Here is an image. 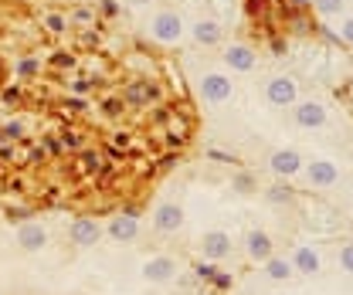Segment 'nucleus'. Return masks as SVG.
<instances>
[{"label": "nucleus", "instance_id": "nucleus-26", "mask_svg": "<svg viewBox=\"0 0 353 295\" xmlns=\"http://www.w3.org/2000/svg\"><path fill=\"white\" fill-rule=\"evenodd\" d=\"M58 136H61V143H65V153H68V150H85V132L65 129V132H58Z\"/></svg>", "mask_w": 353, "mask_h": 295}, {"label": "nucleus", "instance_id": "nucleus-24", "mask_svg": "<svg viewBox=\"0 0 353 295\" xmlns=\"http://www.w3.org/2000/svg\"><path fill=\"white\" fill-rule=\"evenodd\" d=\"M123 112H126L123 95H109V99H102V116H105V119H119Z\"/></svg>", "mask_w": 353, "mask_h": 295}, {"label": "nucleus", "instance_id": "nucleus-16", "mask_svg": "<svg viewBox=\"0 0 353 295\" xmlns=\"http://www.w3.org/2000/svg\"><path fill=\"white\" fill-rule=\"evenodd\" d=\"M245 252L252 261H265L268 254H275V245H272V238L265 234V231H248V238H245Z\"/></svg>", "mask_w": 353, "mask_h": 295}, {"label": "nucleus", "instance_id": "nucleus-48", "mask_svg": "<svg viewBox=\"0 0 353 295\" xmlns=\"http://www.w3.org/2000/svg\"><path fill=\"white\" fill-rule=\"evenodd\" d=\"M0 143H7V139H3V129H0Z\"/></svg>", "mask_w": 353, "mask_h": 295}, {"label": "nucleus", "instance_id": "nucleus-3", "mask_svg": "<svg viewBox=\"0 0 353 295\" xmlns=\"http://www.w3.org/2000/svg\"><path fill=\"white\" fill-rule=\"evenodd\" d=\"M150 34L160 44H176L183 38V17L176 10H160L153 21H150Z\"/></svg>", "mask_w": 353, "mask_h": 295}, {"label": "nucleus", "instance_id": "nucleus-49", "mask_svg": "<svg viewBox=\"0 0 353 295\" xmlns=\"http://www.w3.org/2000/svg\"><path fill=\"white\" fill-rule=\"evenodd\" d=\"M252 3H262V0H252Z\"/></svg>", "mask_w": 353, "mask_h": 295}, {"label": "nucleus", "instance_id": "nucleus-43", "mask_svg": "<svg viewBox=\"0 0 353 295\" xmlns=\"http://www.w3.org/2000/svg\"><path fill=\"white\" fill-rule=\"evenodd\" d=\"M197 275H201V278H208V282H211V278H214V275H218V268H211V265H197Z\"/></svg>", "mask_w": 353, "mask_h": 295}, {"label": "nucleus", "instance_id": "nucleus-9", "mask_svg": "<svg viewBox=\"0 0 353 295\" xmlns=\"http://www.w3.org/2000/svg\"><path fill=\"white\" fill-rule=\"evenodd\" d=\"M153 227H157L160 234H176V231L183 227V207L174 204V201L160 204V207L153 211Z\"/></svg>", "mask_w": 353, "mask_h": 295}, {"label": "nucleus", "instance_id": "nucleus-25", "mask_svg": "<svg viewBox=\"0 0 353 295\" xmlns=\"http://www.w3.org/2000/svg\"><path fill=\"white\" fill-rule=\"evenodd\" d=\"M24 136H28V123H24V119H10V123L3 126V139H7V143H21Z\"/></svg>", "mask_w": 353, "mask_h": 295}, {"label": "nucleus", "instance_id": "nucleus-38", "mask_svg": "<svg viewBox=\"0 0 353 295\" xmlns=\"http://www.w3.org/2000/svg\"><path fill=\"white\" fill-rule=\"evenodd\" d=\"M163 146H167V150H183L187 139H183V136H174V132H163Z\"/></svg>", "mask_w": 353, "mask_h": 295}, {"label": "nucleus", "instance_id": "nucleus-45", "mask_svg": "<svg viewBox=\"0 0 353 295\" xmlns=\"http://www.w3.org/2000/svg\"><path fill=\"white\" fill-rule=\"evenodd\" d=\"M82 44H99V34H92V31H85V34H82Z\"/></svg>", "mask_w": 353, "mask_h": 295}, {"label": "nucleus", "instance_id": "nucleus-11", "mask_svg": "<svg viewBox=\"0 0 353 295\" xmlns=\"http://www.w3.org/2000/svg\"><path fill=\"white\" fill-rule=\"evenodd\" d=\"M265 95L272 105H292L296 102V82L289 75H275L272 82L265 85Z\"/></svg>", "mask_w": 353, "mask_h": 295}, {"label": "nucleus", "instance_id": "nucleus-34", "mask_svg": "<svg viewBox=\"0 0 353 295\" xmlns=\"http://www.w3.org/2000/svg\"><path fill=\"white\" fill-rule=\"evenodd\" d=\"M231 187H234L238 194H252V190H255V176H252V173H238Z\"/></svg>", "mask_w": 353, "mask_h": 295}, {"label": "nucleus", "instance_id": "nucleus-39", "mask_svg": "<svg viewBox=\"0 0 353 295\" xmlns=\"http://www.w3.org/2000/svg\"><path fill=\"white\" fill-rule=\"evenodd\" d=\"M340 268H343V272H350V275H353V245H347V248L340 252Z\"/></svg>", "mask_w": 353, "mask_h": 295}, {"label": "nucleus", "instance_id": "nucleus-31", "mask_svg": "<svg viewBox=\"0 0 353 295\" xmlns=\"http://www.w3.org/2000/svg\"><path fill=\"white\" fill-rule=\"evenodd\" d=\"M343 3H347V0H312V7H316L323 17H333V14H340V10H343Z\"/></svg>", "mask_w": 353, "mask_h": 295}, {"label": "nucleus", "instance_id": "nucleus-44", "mask_svg": "<svg viewBox=\"0 0 353 295\" xmlns=\"http://www.w3.org/2000/svg\"><path fill=\"white\" fill-rule=\"evenodd\" d=\"M211 282H214L218 289H231V275H214Z\"/></svg>", "mask_w": 353, "mask_h": 295}, {"label": "nucleus", "instance_id": "nucleus-46", "mask_svg": "<svg viewBox=\"0 0 353 295\" xmlns=\"http://www.w3.org/2000/svg\"><path fill=\"white\" fill-rule=\"evenodd\" d=\"M272 51H275V54H282V51H285V41H282V38H275V41H272Z\"/></svg>", "mask_w": 353, "mask_h": 295}, {"label": "nucleus", "instance_id": "nucleus-2", "mask_svg": "<svg viewBox=\"0 0 353 295\" xmlns=\"http://www.w3.org/2000/svg\"><path fill=\"white\" fill-rule=\"evenodd\" d=\"M197 92H201L204 102L221 105V102H228V99L234 95V82H231V75H224V72H208V75H201Z\"/></svg>", "mask_w": 353, "mask_h": 295}, {"label": "nucleus", "instance_id": "nucleus-14", "mask_svg": "<svg viewBox=\"0 0 353 295\" xmlns=\"http://www.w3.org/2000/svg\"><path fill=\"white\" fill-rule=\"evenodd\" d=\"M296 123L303 129H319L323 123H326V109H323V102H299L296 105Z\"/></svg>", "mask_w": 353, "mask_h": 295}, {"label": "nucleus", "instance_id": "nucleus-17", "mask_svg": "<svg viewBox=\"0 0 353 295\" xmlns=\"http://www.w3.org/2000/svg\"><path fill=\"white\" fill-rule=\"evenodd\" d=\"M289 261H292V272H299V275H316L319 272V254L306 248V245H299Z\"/></svg>", "mask_w": 353, "mask_h": 295}, {"label": "nucleus", "instance_id": "nucleus-47", "mask_svg": "<svg viewBox=\"0 0 353 295\" xmlns=\"http://www.w3.org/2000/svg\"><path fill=\"white\" fill-rule=\"evenodd\" d=\"M289 3H292V7H296V10H299V7H309V3H312V0H289Z\"/></svg>", "mask_w": 353, "mask_h": 295}, {"label": "nucleus", "instance_id": "nucleus-18", "mask_svg": "<svg viewBox=\"0 0 353 295\" xmlns=\"http://www.w3.org/2000/svg\"><path fill=\"white\" fill-rule=\"evenodd\" d=\"M190 34H194V41L201 48H214V44H221V24L218 21H197L190 28Z\"/></svg>", "mask_w": 353, "mask_h": 295}, {"label": "nucleus", "instance_id": "nucleus-29", "mask_svg": "<svg viewBox=\"0 0 353 295\" xmlns=\"http://www.w3.org/2000/svg\"><path fill=\"white\" fill-rule=\"evenodd\" d=\"M48 61H51V68H75V65H79V58H75L72 51H54Z\"/></svg>", "mask_w": 353, "mask_h": 295}, {"label": "nucleus", "instance_id": "nucleus-7", "mask_svg": "<svg viewBox=\"0 0 353 295\" xmlns=\"http://www.w3.org/2000/svg\"><path fill=\"white\" fill-rule=\"evenodd\" d=\"M143 278L153 282V285H163V282H174L176 278V261L170 254H157L143 265Z\"/></svg>", "mask_w": 353, "mask_h": 295}, {"label": "nucleus", "instance_id": "nucleus-30", "mask_svg": "<svg viewBox=\"0 0 353 295\" xmlns=\"http://www.w3.org/2000/svg\"><path fill=\"white\" fill-rule=\"evenodd\" d=\"M289 28H292L296 34H309V31H312L316 24L309 21L306 14H296V10H292V14H289Z\"/></svg>", "mask_w": 353, "mask_h": 295}, {"label": "nucleus", "instance_id": "nucleus-42", "mask_svg": "<svg viewBox=\"0 0 353 295\" xmlns=\"http://www.w3.org/2000/svg\"><path fill=\"white\" fill-rule=\"evenodd\" d=\"M48 160V153H44V146H34L31 153H28V163H44Z\"/></svg>", "mask_w": 353, "mask_h": 295}, {"label": "nucleus", "instance_id": "nucleus-23", "mask_svg": "<svg viewBox=\"0 0 353 295\" xmlns=\"http://www.w3.org/2000/svg\"><path fill=\"white\" fill-rule=\"evenodd\" d=\"M0 99H3V105H10V109H24V102H28V95H24L21 85H7V88L0 92Z\"/></svg>", "mask_w": 353, "mask_h": 295}, {"label": "nucleus", "instance_id": "nucleus-19", "mask_svg": "<svg viewBox=\"0 0 353 295\" xmlns=\"http://www.w3.org/2000/svg\"><path fill=\"white\" fill-rule=\"evenodd\" d=\"M265 265V275L272 278V282H285L289 275H292V261L289 258H279V254H268L262 261Z\"/></svg>", "mask_w": 353, "mask_h": 295}, {"label": "nucleus", "instance_id": "nucleus-5", "mask_svg": "<svg viewBox=\"0 0 353 295\" xmlns=\"http://www.w3.org/2000/svg\"><path fill=\"white\" fill-rule=\"evenodd\" d=\"M44 245H48L44 224H38V221H24V224L17 227V248H21V252L38 254V252H44Z\"/></svg>", "mask_w": 353, "mask_h": 295}, {"label": "nucleus", "instance_id": "nucleus-27", "mask_svg": "<svg viewBox=\"0 0 353 295\" xmlns=\"http://www.w3.org/2000/svg\"><path fill=\"white\" fill-rule=\"evenodd\" d=\"M41 146L48 156H61L65 153V143H61V136L58 132H48V136H41Z\"/></svg>", "mask_w": 353, "mask_h": 295}, {"label": "nucleus", "instance_id": "nucleus-15", "mask_svg": "<svg viewBox=\"0 0 353 295\" xmlns=\"http://www.w3.org/2000/svg\"><path fill=\"white\" fill-rule=\"evenodd\" d=\"M79 173L82 176H102V170H105V153L102 150H95V146H85V150H79Z\"/></svg>", "mask_w": 353, "mask_h": 295}, {"label": "nucleus", "instance_id": "nucleus-6", "mask_svg": "<svg viewBox=\"0 0 353 295\" xmlns=\"http://www.w3.org/2000/svg\"><path fill=\"white\" fill-rule=\"evenodd\" d=\"M224 65L231 68V72H252L255 65H259V54H255V48L252 44H228L224 48Z\"/></svg>", "mask_w": 353, "mask_h": 295}, {"label": "nucleus", "instance_id": "nucleus-13", "mask_svg": "<svg viewBox=\"0 0 353 295\" xmlns=\"http://www.w3.org/2000/svg\"><path fill=\"white\" fill-rule=\"evenodd\" d=\"M268 167L275 170L279 176H296V173L303 170V156H299L296 150H275L272 160H268Z\"/></svg>", "mask_w": 353, "mask_h": 295}, {"label": "nucleus", "instance_id": "nucleus-4", "mask_svg": "<svg viewBox=\"0 0 353 295\" xmlns=\"http://www.w3.org/2000/svg\"><path fill=\"white\" fill-rule=\"evenodd\" d=\"M68 238L75 248H95L102 241V224L95 217H79L72 227H68Z\"/></svg>", "mask_w": 353, "mask_h": 295}, {"label": "nucleus", "instance_id": "nucleus-37", "mask_svg": "<svg viewBox=\"0 0 353 295\" xmlns=\"http://www.w3.org/2000/svg\"><path fill=\"white\" fill-rule=\"evenodd\" d=\"M28 217H31V207H14V204L7 207V221L10 224H24Z\"/></svg>", "mask_w": 353, "mask_h": 295}, {"label": "nucleus", "instance_id": "nucleus-12", "mask_svg": "<svg viewBox=\"0 0 353 295\" xmlns=\"http://www.w3.org/2000/svg\"><path fill=\"white\" fill-rule=\"evenodd\" d=\"M306 176L312 187H333V183L340 180V167H336L333 160H312L306 167Z\"/></svg>", "mask_w": 353, "mask_h": 295}, {"label": "nucleus", "instance_id": "nucleus-35", "mask_svg": "<svg viewBox=\"0 0 353 295\" xmlns=\"http://www.w3.org/2000/svg\"><path fill=\"white\" fill-rule=\"evenodd\" d=\"M85 109L88 105H85V99H82V95H68V99H65V112H68V116H82Z\"/></svg>", "mask_w": 353, "mask_h": 295}, {"label": "nucleus", "instance_id": "nucleus-21", "mask_svg": "<svg viewBox=\"0 0 353 295\" xmlns=\"http://www.w3.org/2000/svg\"><path fill=\"white\" fill-rule=\"evenodd\" d=\"M44 28H48L51 34H65L72 24H68V14H61V10H48V14H44Z\"/></svg>", "mask_w": 353, "mask_h": 295}, {"label": "nucleus", "instance_id": "nucleus-36", "mask_svg": "<svg viewBox=\"0 0 353 295\" xmlns=\"http://www.w3.org/2000/svg\"><path fill=\"white\" fill-rule=\"evenodd\" d=\"M180 163V150H167L160 160H157V170H174Z\"/></svg>", "mask_w": 353, "mask_h": 295}, {"label": "nucleus", "instance_id": "nucleus-32", "mask_svg": "<svg viewBox=\"0 0 353 295\" xmlns=\"http://www.w3.org/2000/svg\"><path fill=\"white\" fill-rule=\"evenodd\" d=\"M268 201L272 204H289L292 201V190L285 183H275V187H268Z\"/></svg>", "mask_w": 353, "mask_h": 295}, {"label": "nucleus", "instance_id": "nucleus-20", "mask_svg": "<svg viewBox=\"0 0 353 295\" xmlns=\"http://www.w3.org/2000/svg\"><path fill=\"white\" fill-rule=\"evenodd\" d=\"M130 146H132V132H126V129H116V132H109V156L130 153Z\"/></svg>", "mask_w": 353, "mask_h": 295}, {"label": "nucleus", "instance_id": "nucleus-10", "mask_svg": "<svg viewBox=\"0 0 353 295\" xmlns=\"http://www.w3.org/2000/svg\"><path fill=\"white\" fill-rule=\"evenodd\" d=\"M201 252H204L208 261L228 258V254H231V234H228V231H208V234L201 238Z\"/></svg>", "mask_w": 353, "mask_h": 295}, {"label": "nucleus", "instance_id": "nucleus-8", "mask_svg": "<svg viewBox=\"0 0 353 295\" xmlns=\"http://www.w3.org/2000/svg\"><path fill=\"white\" fill-rule=\"evenodd\" d=\"M109 238L112 241H119V245H130V241H136L139 238V221H136V214H126L119 211L116 217H109Z\"/></svg>", "mask_w": 353, "mask_h": 295}, {"label": "nucleus", "instance_id": "nucleus-40", "mask_svg": "<svg viewBox=\"0 0 353 295\" xmlns=\"http://www.w3.org/2000/svg\"><path fill=\"white\" fill-rule=\"evenodd\" d=\"M99 10H102L105 17H116V14H119V3H116V0H99Z\"/></svg>", "mask_w": 353, "mask_h": 295}, {"label": "nucleus", "instance_id": "nucleus-41", "mask_svg": "<svg viewBox=\"0 0 353 295\" xmlns=\"http://www.w3.org/2000/svg\"><path fill=\"white\" fill-rule=\"evenodd\" d=\"M340 38H343L347 44H353V17H347V21H343V28H340Z\"/></svg>", "mask_w": 353, "mask_h": 295}, {"label": "nucleus", "instance_id": "nucleus-33", "mask_svg": "<svg viewBox=\"0 0 353 295\" xmlns=\"http://www.w3.org/2000/svg\"><path fill=\"white\" fill-rule=\"evenodd\" d=\"M95 21V10H88V7H75L72 14H68V24H79V28H85Z\"/></svg>", "mask_w": 353, "mask_h": 295}, {"label": "nucleus", "instance_id": "nucleus-1", "mask_svg": "<svg viewBox=\"0 0 353 295\" xmlns=\"http://www.w3.org/2000/svg\"><path fill=\"white\" fill-rule=\"evenodd\" d=\"M123 102L126 109H146V105H160L163 102V85L157 79H130L123 85Z\"/></svg>", "mask_w": 353, "mask_h": 295}, {"label": "nucleus", "instance_id": "nucleus-28", "mask_svg": "<svg viewBox=\"0 0 353 295\" xmlns=\"http://www.w3.org/2000/svg\"><path fill=\"white\" fill-rule=\"evenodd\" d=\"M95 82H99V79H88V75H79V79H72V82H68V92H72V95H82V99H85L88 92L95 88Z\"/></svg>", "mask_w": 353, "mask_h": 295}, {"label": "nucleus", "instance_id": "nucleus-22", "mask_svg": "<svg viewBox=\"0 0 353 295\" xmlns=\"http://www.w3.org/2000/svg\"><path fill=\"white\" fill-rule=\"evenodd\" d=\"M14 72H17V79H21V82H28V79H34V75L41 72V61L28 54V58H21V61L14 65Z\"/></svg>", "mask_w": 353, "mask_h": 295}]
</instances>
